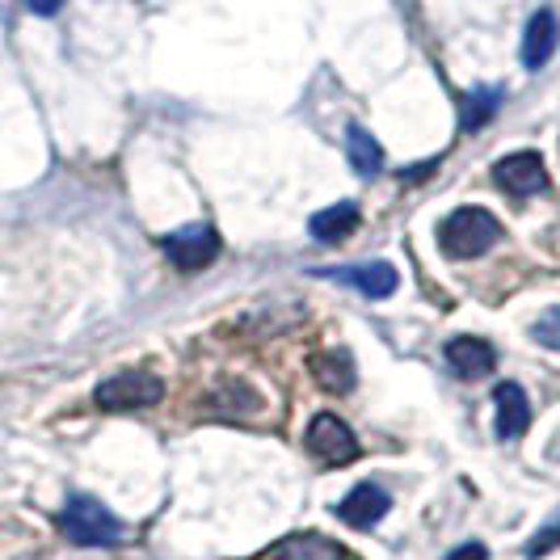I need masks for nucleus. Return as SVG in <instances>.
<instances>
[{
  "label": "nucleus",
  "mask_w": 560,
  "mask_h": 560,
  "mask_svg": "<svg viewBox=\"0 0 560 560\" xmlns=\"http://www.w3.org/2000/svg\"><path fill=\"white\" fill-rule=\"evenodd\" d=\"M312 380H316L325 393L346 396L350 388H354L359 371H354V359H350L346 350H325V354L312 359Z\"/></svg>",
  "instance_id": "nucleus-14"
},
{
  "label": "nucleus",
  "mask_w": 560,
  "mask_h": 560,
  "mask_svg": "<svg viewBox=\"0 0 560 560\" xmlns=\"http://www.w3.org/2000/svg\"><path fill=\"white\" fill-rule=\"evenodd\" d=\"M359 202H334V207H325V211H316L308 220V232L312 241H325V245H337V241H346L354 228H359Z\"/></svg>",
  "instance_id": "nucleus-13"
},
{
  "label": "nucleus",
  "mask_w": 560,
  "mask_h": 560,
  "mask_svg": "<svg viewBox=\"0 0 560 560\" xmlns=\"http://www.w3.org/2000/svg\"><path fill=\"white\" fill-rule=\"evenodd\" d=\"M532 337L544 346V350H560V308L544 312V316L532 325Z\"/></svg>",
  "instance_id": "nucleus-18"
},
{
  "label": "nucleus",
  "mask_w": 560,
  "mask_h": 560,
  "mask_svg": "<svg viewBox=\"0 0 560 560\" xmlns=\"http://www.w3.org/2000/svg\"><path fill=\"white\" fill-rule=\"evenodd\" d=\"M26 4L38 13V18H51V13H59V9H63V0H26Z\"/></svg>",
  "instance_id": "nucleus-20"
},
{
  "label": "nucleus",
  "mask_w": 560,
  "mask_h": 560,
  "mask_svg": "<svg viewBox=\"0 0 560 560\" xmlns=\"http://www.w3.org/2000/svg\"><path fill=\"white\" fill-rule=\"evenodd\" d=\"M498 241H502V224L485 207H459L439 224V249L447 257H459V261L489 253Z\"/></svg>",
  "instance_id": "nucleus-1"
},
{
  "label": "nucleus",
  "mask_w": 560,
  "mask_h": 560,
  "mask_svg": "<svg viewBox=\"0 0 560 560\" xmlns=\"http://www.w3.org/2000/svg\"><path fill=\"white\" fill-rule=\"evenodd\" d=\"M447 560H489V552H485V544H464V548H455Z\"/></svg>",
  "instance_id": "nucleus-19"
},
{
  "label": "nucleus",
  "mask_w": 560,
  "mask_h": 560,
  "mask_svg": "<svg viewBox=\"0 0 560 560\" xmlns=\"http://www.w3.org/2000/svg\"><path fill=\"white\" fill-rule=\"evenodd\" d=\"M388 510H393V498L380 485H359V489L346 493V502L337 505V518L350 523V527H375Z\"/></svg>",
  "instance_id": "nucleus-11"
},
{
  "label": "nucleus",
  "mask_w": 560,
  "mask_h": 560,
  "mask_svg": "<svg viewBox=\"0 0 560 560\" xmlns=\"http://www.w3.org/2000/svg\"><path fill=\"white\" fill-rule=\"evenodd\" d=\"M161 249H165V257L177 270H202V266H211L220 257L224 241H220L215 224L198 220V224H186L177 228V232H165L161 236Z\"/></svg>",
  "instance_id": "nucleus-4"
},
{
  "label": "nucleus",
  "mask_w": 560,
  "mask_h": 560,
  "mask_svg": "<svg viewBox=\"0 0 560 560\" xmlns=\"http://www.w3.org/2000/svg\"><path fill=\"white\" fill-rule=\"evenodd\" d=\"M443 359H447V366L459 375V380H485V375L498 366V350H493L485 337L459 334V337H451L447 341Z\"/></svg>",
  "instance_id": "nucleus-7"
},
{
  "label": "nucleus",
  "mask_w": 560,
  "mask_h": 560,
  "mask_svg": "<svg viewBox=\"0 0 560 560\" xmlns=\"http://www.w3.org/2000/svg\"><path fill=\"white\" fill-rule=\"evenodd\" d=\"M261 560H350V557H346V548L334 544V539H325V535L316 532H300L279 539Z\"/></svg>",
  "instance_id": "nucleus-12"
},
{
  "label": "nucleus",
  "mask_w": 560,
  "mask_h": 560,
  "mask_svg": "<svg viewBox=\"0 0 560 560\" xmlns=\"http://www.w3.org/2000/svg\"><path fill=\"white\" fill-rule=\"evenodd\" d=\"M165 396V380L148 366H131V371H118L110 380L97 384V405L110 409V413H127V409H148Z\"/></svg>",
  "instance_id": "nucleus-3"
},
{
  "label": "nucleus",
  "mask_w": 560,
  "mask_h": 560,
  "mask_svg": "<svg viewBox=\"0 0 560 560\" xmlns=\"http://www.w3.org/2000/svg\"><path fill=\"white\" fill-rule=\"evenodd\" d=\"M493 182L505 195L523 198V195H539L548 186V168H544V156L539 152H510L493 165Z\"/></svg>",
  "instance_id": "nucleus-6"
},
{
  "label": "nucleus",
  "mask_w": 560,
  "mask_h": 560,
  "mask_svg": "<svg viewBox=\"0 0 560 560\" xmlns=\"http://www.w3.org/2000/svg\"><path fill=\"white\" fill-rule=\"evenodd\" d=\"M493 409H498V439H518V434H527V425H532V400L527 393L518 388V384H498L493 388Z\"/></svg>",
  "instance_id": "nucleus-10"
},
{
  "label": "nucleus",
  "mask_w": 560,
  "mask_h": 560,
  "mask_svg": "<svg viewBox=\"0 0 560 560\" xmlns=\"http://www.w3.org/2000/svg\"><path fill=\"white\" fill-rule=\"evenodd\" d=\"M557 43H560L557 13H552V9H535L527 30H523V68H527V72L548 68V59L557 56Z\"/></svg>",
  "instance_id": "nucleus-8"
},
{
  "label": "nucleus",
  "mask_w": 560,
  "mask_h": 560,
  "mask_svg": "<svg viewBox=\"0 0 560 560\" xmlns=\"http://www.w3.org/2000/svg\"><path fill=\"white\" fill-rule=\"evenodd\" d=\"M346 156H350V168H354L363 182L384 173V148H380L375 136H371L366 127H359V122L346 131Z\"/></svg>",
  "instance_id": "nucleus-16"
},
{
  "label": "nucleus",
  "mask_w": 560,
  "mask_h": 560,
  "mask_svg": "<svg viewBox=\"0 0 560 560\" xmlns=\"http://www.w3.org/2000/svg\"><path fill=\"white\" fill-rule=\"evenodd\" d=\"M316 275L346 282V287L363 291L366 300H388L396 291V282H400V275H396L388 261H363V266H350V270H316Z\"/></svg>",
  "instance_id": "nucleus-9"
},
{
  "label": "nucleus",
  "mask_w": 560,
  "mask_h": 560,
  "mask_svg": "<svg viewBox=\"0 0 560 560\" xmlns=\"http://www.w3.org/2000/svg\"><path fill=\"white\" fill-rule=\"evenodd\" d=\"M304 447H308L312 459L325 464V468H346V464L359 459V439H354V430L341 418H334V413H316V418H312L308 434H304Z\"/></svg>",
  "instance_id": "nucleus-5"
},
{
  "label": "nucleus",
  "mask_w": 560,
  "mask_h": 560,
  "mask_svg": "<svg viewBox=\"0 0 560 560\" xmlns=\"http://www.w3.org/2000/svg\"><path fill=\"white\" fill-rule=\"evenodd\" d=\"M560 548V514H552L539 532L527 539V548H523V557L527 560H539V557H548V552H557Z\"/></svg>",
  "instance_id": "nucleus-17"
},
{
  "label": "nucleus",
  "mask_w": 560,
  "mask_h": 560,
  "mask_svg": "<svg viewBox=\"0 0 560 560\" xmlns=\"http://www.w3.org/2000/svg\"><path fill=\"white\" fill-rule=\"evenodd\" d=\"M59 532L81 548H114L122 539V523L114 518L106 505L89 493H72L68 505L59 510Z\"/></svg>",
  "instance_id": "nucleus-2"
},
{
  "label": "nucleus",
  "mask_w": 560,
  "mask_h": 560,
  "mask_svg": "<svg viewBox=\"0 0 560 560\" xmlns=\"http://www.w3.org/2000/svg\"><path fill=\"white\" fill-rule=\"evenodd\" d=\"M498 106H502V89H498V84H477V89H468V93L459 97V127L477 136L480 127L493 122Z\"/></svg>",
  "instance_id": "nucleus-15"
}]
</instances>
